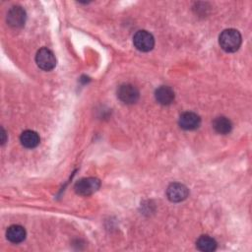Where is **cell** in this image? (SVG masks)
Instances as JSON below:
<instances>
[{
  "mask_svg": "<svg viewBox=\"0 0 252 252\" xmlns=\"http://www.w3.org/2000/svg\"><path fill=\"white\" fill-rule=\"evenodd\" d=\"M217 241L209 235H201L196 242V246L200 251L212 252L217 248Z\"/></svg>",
  "mask_w": 252,
  "mask_h": 252,
  "instance_id": "13",
  "label": "cell"
},
{
  "mask_svg": "<svg viewBox=\"0 0 252 252\" xmlns=\"http://www.w3.org/2000/svg\"><path fill=\"white\" fill-rule=\"evenodd\" d=\"M35 62L37 66L44 71H50L56 66V58L54 53L46 47H42L36 52Z\"/></svg>",
  "mask_w": 252,
  "mask_h": 252,
  "instance_id": "4",
  "label": "cell"
},
{
  "mask_svg": "<svg viewBox=\"0 0 252 252\" xmlns=\"http://www.w3.org/2000/svg\"><path fill=\"white\" fill-rule=\"evenodd\" d=\"M1 131H2V134H1V135H2V140H1V144L3 145V144H4L5 142H6V132L4 131V129H3V128L1 129Z\"/></svg>",
  "mask_w": 252,
  "mask_h": 252,
  "instance_id": "14",
  "label": "cell"
},
{
  "mask_svg": "<svg viewBox=\"0 0 252 252\" xmlns=\"http://www.w3.org/2000/svg\"><path fill=\"white\" fill-rule=\"evenodd\" d=\"M179 126L187 131L195 130L200 126L201 123V118L200 116L192 111H186L182 113L179 117Z\"/></svg>",
  "mask_w": 252,
  "mask_h": 252,
  "instance_id": "8",
  "label": "cell"
},
{
  "mask_svg": "<svg viewBox=\"0 0 252 252\" xmlns=\"http://www.w3.org/2000/svg\"><path fill=\"white\" fill-rule=\"evenodd\" d=\"M100 187L99 179L95 177L82 178L76 182L74 189L75 192L81 196H90L96 192Z\"/></svg>",
  "mask_w": 252,
  "mask_h": 252,
  "instance_id": "2",
  "label": "cell"
},
{
  "mask_svg": "<svg viewBox=\"0 0 252 252\" xmlns=\"http://www.w3.org/2000/svg\"><path fill=\"white\" fill-rule=\"evenodd\" d=\"M26 12L21 6L12 7L7 13V23L13 28H20L25 25Z\"/></svg>",
  "mask_w": 252,
  "mask_h": 252,
  "instance_id": "7",
  "label": "cell"
},
{
  "mask_svg": "<svg viewBox=\"0 0 252 252\" xmlns=\"http://www.w3.org/2000/svg\"><path fill=\"white\" fill-rule=\"evenodd\" d=\"M21 144L27 149H33L35 148L40 141L39 135L32 130H26L22 133L20 137Z\"/></svg>",
  "mask_w": 252,
  "mask_h": 252,
  "instance_id": "11",
  "label": "cell"
},
{
  "mask_svg": "<svg viewBox=\"0 0 252 252\" xmlns=\"http://www.w3.org/2000/svg\"><path fill=\"white\" fill-rule=\"evenodd\" d=\"M117 96L122 102L126 104H133L138 101L140 93L135 86L131 84H122L117 90Z\"/></svg>",
  "mask_w": 252,
  "mask_h": 252,
  "instance_id": "5",
  "label": "cell"
},
{
  "mask_svg": "<svg viewBox=\"0 0 252 252\" xmlns=\"http://www.w3.org/2000/svg\"><path fill=\"white\" fill-rule=\"evenodd\" d=\"M213 128L219 134H228L232 129L231 121L225 116H219L213 121Z\"/></svg>",
  "mask_w": 252,
  "mask_h": 252,
  "instance_id": "12",
  "label": "cell"
},
{
  "mask_svg": "<svg viewBox=\"0 0 252 252\" xmlns=\"http://www.w3.org/2000/svg\"><path fill=\"white\" fill-rule=\"evenodd\" d=\"M189 195L188 188L181 183H171L166 189V196L169 201L178 203L185 200Z\"/></svg>",
  "mask_w": 252,
  "mask_h": 252,
  "instance_id": "6",
  "label": "cell"
},
{
  "mask_svg": "<svg viewBox=\"0 0 252 252\" xmlns=\"http://www.w3.org/2000/svg\"><path fill=\"white\" fill-rule=\"evenodd\" d=\"M242 37L235 29H226L221 32L219 37L220 47L226 52H235L241 45Z\"/></svg>",
  "mask_w": 252,
  "mask_h": 252,
  "instance_id": "1",
  "label": "cell"
},
{
  "mask_svg": "<svg viewBox=\"0 0 252 252\" xmlns=\"http://www.w3.org/2000/svg\"><path fill=\"white\" fill-rule=\"evenodd\" d=\"M156 99L162 105H168L174 100V92L170 87L160 86L155 92Z\"/></svg>",
  "mask_w": 252,
  "mask_h": 252,
  "instance_id": "9",
  "label": "cell"
},
{
  "mask_svg": "<svg viewBox=\"0 0 252 252\" xmlns=\"http://www.w3.org/2000/svg\"><path fill=\"white\" fill-rule=\"evenodd\" d=\"M26 230L22 225L13 224L8 227L6 231V236L8 240L12 243H20L25 240L26 238Z\"/></svg>",
  "mask_w": 252,
  "mask_h": 252,
  "instance_id": "10",
  "label": "cell"
},
{
  "mask_svg": "<svg viewBox=\"0 0 252 252\" xmlns=\"http://www.w3.org/2000/svg\"><path fill=\"white\" fill-rule=\"evenodd\" d=\"M133 43L138 50L148 52L154 48L155 38L153 34L147 31H138L133 36Z\"/></svg>",
  "mask_w": 252,
  "mask_h": 252,
  "instance_id": "3",
  "label": "cell"
}]
</instances>
